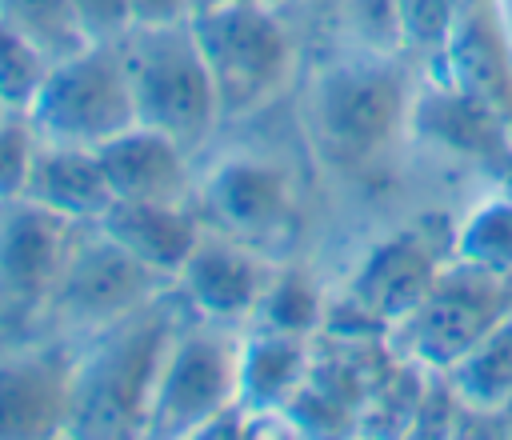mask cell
Listing matches in <instances>:
<instances>
[{
	"instance_id": "cell-1",
	"label": "cell",
	"mask_w": 512,
	"mask_h": 440,
	"mask_svg": "<svg viewBox=\"0 0 512 440\" xmlns=\"http://www.w3.org/2000/svg\"><path fill=\"white\" fill-rule=\"evenodd\" d=\"M172 336V312L160 300L108 324V336L72 364L64 436H144Z\"/></svg>"
},
{
	"instance_id": "cell-2",
	"label": "cell",
	"mask_w": 512,
	"mask_h": 440,
	"mask_svg": "<svg viewBox=\"0 0 512 440\" xmlns=\"http://www.w3.org/2000/svg\"><path fill=\"white\" fill-rule=\"evenodd\" d=\"M120 48L136 96V120L172 136L180 148H196L220 116V96L192 20L132 24L120 36Z\"/></svg>"
},
{
	"instance_id": "cell-3",
	"label": "cell",
	"mask_w": 512,
	"mask_h": 440,
	"mask_svg": "<svg viewBox=\"0 0 512 440\" xmlns=\"http://www.w3.org/2000/svg\"><path fill=\"white\" fill-rule=\"evenodd\" d=\"M24 116L40 140L76 148H100L140 124L120 40H92L88 48L56 60Z\"/></svg>"
},
{
	"instance_id": "cell-4",
	"label": "cell",
	"mask_w": 512,
	"mask_h": 440,
	"mask_svg": "<svg viewBox=\"0 0 512 440\" xmlns=\"http://www.w3.org/2000/svg\"><path fill=\"white\" fill-rule=\"evenodd\" d=\"M212 72L220 116H244L260 108L288 76L292 44L272 16V4H232L204 16H188Z\"/></svg>"
},
{
	"instance_id": "cell-5",
	"label": "cell",
	"mask_w": 512,
	"mask_h": 440,
	"mask_svg": "<svg viewBox=\"0 0 512 440\" xmlns=\"http://www.w3.org/2000/svg\"><path fill=\"white\" fill-rule=\"evenodd\" d=\"M236 400L240 352L216 332L172 336L148 412V436H200Z\"/></svg>"
},
{
	"instance_id": "cell-6",
	"label": "cell",
	"mask_w": 512,
	"mask_h": 440,
	"mask_svg": "<svg viewBox=\"0 0 512 440\" xmlns=\"http://www.w3.org/2000/svg\"><path fill=\"white\" fill-rule=\"evenodd\" d=\"M164 272L148 268L144 260H136L120 240H112L100 224L92 236L72 240L68 264L56 280L52 304L64 320L72 324H92V328H108L124 316H132L136 308L152 304L156 292L164 288Z\"/></svg>"
},
{
	"instance_id": "cell-7",
	"label": "cell",
	"mask_w": 512,
	"mask_h": 440,
	"mask_svg": "<svg viewBox=\"0 0 512 440\" xmlns=\"http://www.w3.org/2000/svg\"><path fill=\"white\" fill-rule=\"evenodd\" d=\"M500 276L472 264L452 276H436L428 296L400 320L416 360L432 368H452L484 332L500 324Z\"/></svg>"
},
{
	"instance_id": "cell-8",
	"label": "cell",
	"mask_w": 512,
	"mask_h": 440,
	"mask_svg": "<svg viewBox=\"0 0 512 440\" xmlns=\"http://www.w3.org/2000/svg\"><path fill=\"white\" fill-rule=\"evenodd\" d=\"M312 112H316V132H320L324 148L340 160H356L388 136V128L400 112L396 76L376 64L332 68L316 84Z\"/></svg>"
},
{
	"instance_id": "cell-9",
	"label": "cell",
	"mask_w": 512,
	"mask_h": 440,
	"mask_svg": "<svg viewBox=\"0 0 512 440\" xmlns=\"http://www.w3.org/2000/svg\"><path fill=\"white\" fill-rule=\"evenodd\" d=\"M76 228L80 224L24 196L8 200L0 212V288L20 304L52 300L56 280L68 264Z\"/></svg>"
},
{
	"instance_id": "cell-10",
	"label": "cell",
	"mask_w": 512,
	"mask_h": 440,
	"mask_svg": "<svg viewBox=\"0 0 512 440\" xmlns=\"http://www.w3.org/2000/svg\"><path fill=\"white\" fill-rule=\"evenodd\" d=\"M204 216L232 240L256 248L260 240L276 236L288 224V184L284 172L260 160H228L220 164L204 192H200Z\"/></svg>"
},
{
	"instance_id": "cell-11",
	"label": "cell",
	"mask_w": 512,
	"mask_h": 440,
	"mask_svg": "<svg viewBox=\"0 0 512 440\" xmlns=\"http://www.w3.org/2000/svg\"><path fill=\"white\" fill-rule=\"evenodd\" d=\"M72 364L56 352L0 360V440L64 436Z\"/></svg>"
},
{
	"instance_id": "cell-12",
	"label": "cell",
	"mask_w": 512,
	"mask_h": 440,
	"mask_svg": "<svg viewBox=\"0 0 512 440\" xmlns=\"http://www.w3.org/2000/svg\"><path fill=\"white\" fill-rule=\"evenodd\" d=\"M180 284H184L188 300L212 320H240V316L256 312L260 296L268 288L256 248H248L224 232L200 236L188 264L180 268Z\"/></svg>"
},
{
	"instance_id": "cell-13",
	"label": "cell",
	"mask_w": 512,
	"mask_h": 440,
	"mask_svg": "<svg viewBox=\"0 0 512 440\" xmlns=\"http://www.w3.org/2000/svg\"><path fill=\"white\" fill-rule=\"evenodd\" d=\"M24 200H32L72 224H100V216L116 204V192L108 184V172H104L96 148L40 140Z\"/></svg>"
},
{
	"instance_id": "cell-14",
	"label": "cell",
	"mask_w": 512,
	"mask_h": 440,
	"mask_svg": "<svg viewBox=\"0 0 512 440\" xmlns=\"http://www.w3.org/2000/svg\"><path fill=\"white\" fill-rule=\"evenodd\" d=\"M100 228L164 276H180L204 236L200 220L184 208V200H116L100 216Z\"/></svg>"
},
{
	"instance_id": "cell-15",
	"label": "cell",
	"mask_w": 512,
	"mask_h": 440,
	"mask_svg": "<svg viewBox=\"0 0 512 440\" xmlns=\"http://www.w3.org/2000/svg\"><path fill=\"white\" fill-rule=\"evenodd\" d=\"M96 152L116 200H184L188 192L184 148L148 124L124 128Z\"/></svg>"
},
{
	"instance_id": "cell-16",
	"label": "cell",
	"mask_w": 512,
	"mask_h": 440,
	"mask_svg": "<svg viewBox=\"0 0 512 440\" xmlns=\"http://www.w3.org/2000/svg\"><path fill=\"white\" fill-rule=\"evenodd\" d=\"M436 264L416 236H396L368 256L352 284V300L376 320H404L436 284Z\"/></svg>"
},
{
	"instance_id": "cell-17",
	"label": "cell",
	"mask_w": 512,
	"mask_h": 440,
	"mask_svg": "<svg viewBox=\"0 0 512 440\" xmlns=\"http://www.w3.org/2000/svg\"><path fill=\"white\" fill-rule=\"evenodd\" d=\"M448 372L464 404L496 408L512 400V320H500L492 332H484Z\"/></svg>"
},
{
	"instance_id": "cell-18",
	"label": "cell",
	"mask_w": 512,
	"mask_h": 440,
	"mask_svg": "<svg viewBox=\"0 0 512 440\" xmlns=\"http://www.w3.org/2000/svg\"><path fill=\"white\" fill-rule=\"evenodd\" d=\"M0 20L28 36L52 64L92 44L72 0H0Z\"/></svg>"
},
{
	"instance_id": "cell-19",
	"label": "cell",
	"mask_w": 512,
	"mask_h": 440,
	"mask_svg": "<svg viewBox=\"0 0 512 440\" xmlns=\"http://www.w3.org/2000/svg\"><path fill=\"white\" fill-rule=\"evenodd\" d=\"M300 376H304L300 336L268 332L252 348L240 352V396H248L252 404L288 400L292 388L300 384Z\"/></svg>"
},
{
	"instance_id": "cell-20",
	"label": "cell",
	"mask_w": 512,
	"mask_h": 440,
	"mask_svg": "<svg viewBox=\"0 0 512 440\" xmlns=\"http://www.w3.org/2000/svg\"><path fill=\"white\" fill-rule=\"evenodd\" d=\"M48 68H52V60L28 36H20L16 28H8L0 20V100L8 112L24 116L32 108Z\"/></svg>"
},
{
	"instance_id": "cell-21",
	"label": "cell",
	"mask_w": 512,
	"mask_h": 440,
	"mask_svg": "<svg viewBox=\"0 0 512 440\" xmlns=\"http://www.w3.org/2000/svg\"><path fill=\"white\" fill-rule=\"evenodd\" d=\"M464 260L484 264L492 272H512V204H492L484 208L460 240Z\"/></svg>"
},
{
	"instance_id": "cell-22",
	"label": "cell",
	"mask_w": 512,
	"mask_h": 440,
	"mask_svg": "<svg viewBox=\"0 0 512 440\" xmlns=\"http://www.w3.org/2000/svg\"><path fill=\"white\" fill-rule=\"evenodd\" d=\"M260 312H264V324L268 332H284V336H300L316 324V296L312 288L300 280V276H284L276 284L264 288L260 296Z\"/></svg>"
},
{
	"instance_id": "cell-23",
	"label": "cell",
	"mask_w": 512,
	"mask_h": 440,
	"mask_svg": "<svg viewBox=\"0 0 512 440\" xmlns=\"http://www.w3.org/2000/svg\"><path fill=\"white\" fill-rule=\"evenodd\" d=\"M40 136L32 128V120H8L0 116V204L20 200L32 176V160H36Z\"/></svg>"
},
{
	"instance_id": "cell-24",
	"label": "cell",
	"mask_w": 512,
	"mask_h": 440,
	"mask_svg": "<svg viewBox=\"0 0 512 440\" xmlns=\"http://www.w3.org/2000/svg\"><path fill=\"white\" fill-rule=\"evenodd\" d=\"M80 12V24L92 40H120L132 28V4L128 0H72Z\"/></svg>"
},
{
	"instance_id": "cell-25",
	"label": "cell",
	"mask_w": 512,
	"mask_h": 440,
	"mask_svg": "<svg viewBox=\"0 0 512 440\" xmlns=\"http://www.w3.org/2000/svg\"><path fill=\"white\" fill-rule=\"evenodd\" d=\"M132 24H176L188 20V0H128Z\"/></svg>"
},
{
	"instance_id": "cell-26",
	"label": "cell",
	"mask_w": 512,
	"mask_h": 440,
	"mask_svg": "<svg viewBox=\"0 0 512 440\" xmlns=\"http://www.w3.org/2000/svg\"><path fill=\"white\" fill-rule=\"evenodd\" d=\"M232 4H252V0H188V16H204L216 8H232Z\"/></svg>"
},
{
	"instance_id": "cell-27",
	"label": "cell",
	"mask_w": 512,
	"mask_h": 440,
	"mask_svg": "<svg viewBox=\"0 0 512 440\" xmlns=\"http://www.w3.org/2000/svg\"><path fill=\"white\" fill-rule=\"evenodd\" d=\"M0 116H8V108H4V100H0Z\"/></svg>"
},
{
	"instance_id": "cell-28",
	"label": "cell",
	"mask_w": 512,
	"mask_h": 440,
	"mask_svg": "<svg viewBox=\"0 0 512 440\" xmlns=\"http://www.w3.org/2000/svg\"><path fill=\"white\" fill-rule=\"evenodd\" d=\"M264 4H280V0H264Z\"/></svg>"
}]
</instances>
